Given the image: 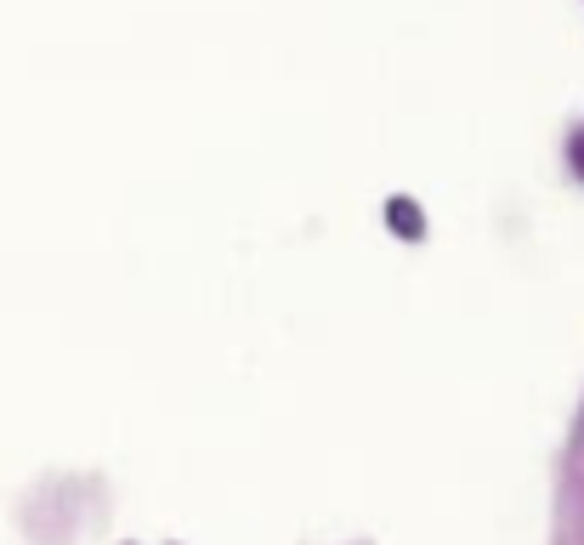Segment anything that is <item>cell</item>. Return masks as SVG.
Instances as JSON below:
<instances>
[{
    "label": "cell",
    "mask_w": 584,
    "mask_h": 545,
    "mask_svg": "<svg viewBox=\"0 0 584 545\" xmlns=\"http://www.w3.org/2000/svg\"><path fill=\"white\" fill-rule=\"evenodd\" d=\"M386 221H392V233H403V239H420L426 233V221H420V211L409 200H392L386 205Z\"/></svg>",
    "instance_id": "cell-1"
},
{
    "label": "cell",
    "mask_w": 584,
    "mask_h": 545,
    "mask_svg": "<svg viewBox=\"0 0 584 545\" xmlns=\"http://www.w3.org/2000/svg\"><path fill=\"white\" fill-rule=\"evenodd\" d=\"M579 443H584V420H579Z\"/></svg>",
    "instance_id": "cell-2"
}]
</instances>
